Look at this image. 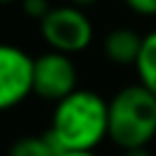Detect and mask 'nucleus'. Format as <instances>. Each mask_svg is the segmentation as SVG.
Listing matches in <instances>:
<instances>
[{
  "label": "nucleus",
  "instance_id": "8",
  "mask_svg": "<svg viewBox=\"0 0 156 156\" xmlns=\"http://www.w3.org/2000/svg\"><path fill=\"white\" fill-rule=\"evenodd\" d=\"M7 156H58V149L49 139V134H27L12 141Z\"/></svg>",
  "mask_w": 156,
  "mask_h": 156
},
{
  "label": "nucleus",
  "instance_id": "3",
  "mask_svg": "<svg viewBox=\"0 0 156 156\" xmlns=\"http://www.w3.org/2000/svg\"><path fill=\"white\" fill-rule=\"evenodd\" d=\"M39 32L51 51H61L68 56L88 49L93 41V34H95L93 22L88 20L85 10H80L76 5L51 7L39 20Z\"/></svg>",
  "mask_w": 156,
  "mask_h": 156
},
{
  "label": "nucleus",
  "instance_id": "6",
  "mask_svg": "<svg viewBox=\"0 0 156 156\" xmlns=\"http://www.w3.org/2000/svg\"><path fill=\"white\" fill-rule=\"evenodd\" d=\"M139 46H141V34H136L129 27H117L107 32L102 39V51L107 61L115 66H134Z\"/></svg>",
  "mask_w": 156,
  "mask_h": 156
},
{
  "label": "nucleus",
  "instance_id": "11",
  "mask_svg": "<svg viewBox=\"0 0 156 156\" xmlns=\"http://www.w3.org/2000/svg\"><path fill=\"white\" fill-rule=\"evenodd\" d=\"M122 156H154L149 151V146H136V149H124Z\"/></svg>",
  "mask_w": 156,
  "mask_h": 156
},
{
  "label": "nucleus",
  "instance_id": "9",
  "mask_svg": "<svg viewBox=\"0 0 156 156\" xmlns=\"http://www.w3.org/2000/svg\"><path fill=\"white\" fill-rule=\"evenodd\" d=\"M20 5H22V12H24L27 17L37 20V22H39L49 10H51L49 0H20Z\"/></svg>",
  "mask_w": 156,
  "mask_h": 156
},
{
  "label": "nucleus",
  "instance_id": "14",
  "mask_svg": "<svg viewBox=\"0 0 156 156\" xmlns=\"http://www.w3.org/2000/svg\"><path fill=\"white\" fill-rule=\"evenodd\" d=\"M10 2H20V0H0V5H10Z\"/></svg>",
  "mask_w": 156,
  "mask_h": 156
},
{
  "label": "nucleus",
  "instance_id": "7",
  "mask_svg": "<svg viewBox=\"0 0 156 156\" xmlns=\"http://www.w3.org/2000/svg\"><path fill=\"white\" fill-rule=\"evenodd\" d=\"M134 71L139 78V85H144L149 93L156 95V29L146 32L141 37V46L134 61Z\"/></svg>",
  "mask_w": 156,
  "mask_h": 156
},
{
  "label": "nucleus",
  "instance_id": "13",
  "mask_svg": "<svg viewBox=\"0 0 156 156\" xmlns=\"http://www.w3.org/2000/svg\"><path fill=\"white\" fill-rule=\"evenodd\" d=\"M58 156H98L95 151H58Z\"/></svg>",
  "mask_w": 156,
  "mask_h": 156
},
{
  "label": "nucleus",
  "instance_id": "12",
  "mask_svg": "<svg viewBox=\"0 0 156 156\" xmlns=\"http://www.w3.org/2000/svg\"><path fill=\"white\" fill-rule=\"evenodd\" d=\"M98 0H68V5H76V7H80V10H85V7H90V5H95Z\"/></svg>",
  "mask_w": 156,
  "mask_h": 156
},
{
  "label": "nucleus",
  "instance_id": "10",
  "mask_svg": "<svg viewBox=\"0 0 156 156\" xmlns=\"http://www.w3.org/2000/svg\"><path fill=\"white\" fill-rule=\"evenodd\" d=\"M124 5L141 17H156V0H124Z\"/></svg>",
  "mask_w": 156,
  "mask_h": 156
},
{
  "label": "nucleus",
  "instance_id": "1",
  "mask_svg": "<svg viewBox=\"0 0 156 156\" xmlns=\"http://www.w3.org/2000/svg\"><path fill=\"white\" fill-rule=\"evenodd\" d=\"M46 134L58 151H95L107 136V100L95 90L76 88L54 102Z\"/></svg>",
  "mask_w": 156,
  "mask_h": 156
},
{
  "label": "nucleus",
  "instance_id": "4",
  "mask_svg": "<svg viewBox=\"0 0 156 156\" xmlns=\"http://www.w3.org/2000/svg\"><path fill=\"white\" fill-rule=\"evenodd\" d=\"M78 88V68L68 54L44 51L32 63V93L41 100L58 102Z\"/></svg>",
  "mask_w": 156,
  "mask_h": 156
},
{
  "label": "nucleus",
  "instance_id": "5",
  "mask_svg": "<svg viewBox=\"0 0 156 156\" xmlns=\"http://www.w3.org/2000/svg\"><path fill=\"white\" fill-rule=\"evenodd\" d=\"M32 63L24 49L0 44V112L22 105L32 95Z\"/></svg>",
  "mask_w": 156,
  "mask_h": 156
},
{
  "label": "nucleus",
  "instance_id": "2",
  "mask_svg": "<svg viewBox=\"0 0 156 156\" xmlns=\"http://www.w3.org/2000/svg\"><path fill=\"white\" fill-rule=\"evenodd\" d=\"M107 136L115 146H149L156 136V95L144 85H124L107 102Z\"/></svg>",
  "mask_w": 156,
  "mask_h": 156
}]
</instances>
